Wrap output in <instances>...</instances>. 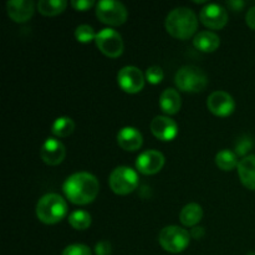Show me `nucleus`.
Returning <instances> with one entry per match:
<instances>
[{
  "label": "nucleus",
  "instance_id": "2",
  "mask_svg": "<svg viewBox=\"0 0 255 255\" xmlns=\"http://www.w3.org/2000/svg\"><path fill=\"white\" fill-rule=\"evenodd\" d=\"M198 27V19L189 7H176L166 17V29L177 39L186 40L193 36Z\"/></svg>",
  "mask_w": 255,
  "mask_h": 255
},
{
  "label": "nucleus",
  "instance_id": "4",
  "mask_svg": "<svg viewBox=\"0 0 255 255\" xmlns=\"http://www.w3.org/2000/svg\"><path fill=\"white\" fill-rule=\"evenodd\" d=\"M177 87L184 92H201L208 84L206 72L193 65L181 67L174 76Z\"/></svg>",
  "mask_w": 255,
  "mask_h": 255
},
{
  "label": "nucleus",
  "instance_id": "25",
  "mask_svg": "<svg viewBox=\"0 0 255 255\" xmlns=\"http://www.w3.org/2000/svg\"><path fill=\"white\" fill-rule=\"evenodd\" d=\"M75 37H76V40L79 42H84V44H86V42H90L92 41V40H95L96 34H95L94 31V27L90 26V25L87 24H82V25H79V26L76 27V30H75Z\"/></svg>",
  "mask_w": 255,
  "mask_h": 255
},
{
  "label": "nucleus",
  "instance_id": "31",
  "mask_svg": "<svg viewBox=\"0 0 255 255\" xmlns=\"http://www.w3.org/2000/svg\"><path fill=\"white\" fill-rule=\"evenodd\" d=\"M246 20L248 26L251 27V29L255 30V6L251 7V9L248 10V12H247L246 15Z\"/></svg>",
  "mask_w": 255,
  "mask_h": 255
},
{
  "label": "nucleus",
  "instance_id": "19",
  "mask_svg": "<svg viewBox=\"0 0 255 255\" xmlns=\"http://www.w3.org/2000/svg\"><path fill=\"white\" fill-rule=\"evenodd\" d=\"M193 45L196 49L203 52H213L221 45V39L212 31H201L194 36Z\"/></svg>",
  "mask_w": 255,
  "mask_h": 255
},
{
  "label": "nucleus",
  "instance_id": "13",
  "mask_svg": "<svg viewBox=\"0 0 255 255\" xmlns=\"http://www.w3.org/2000/svg\"><path fill=\"white\" fill-rule=\"evenodd\" d=\"M40 156L46 164L56 166L64 161L65 156H66V149H65L62 142L54 137H50L42 143L41 148H40Z\"/></svg>",
  "mask_w": 255,
  "mask_h": 255
},
{
  "label": "nucleus",
  "instance_id": "30",
  "mask_svg": "<svg viewBox=\"0 0 255 255\" xmlns=\"http://www.w3.org/2000/svg\"><path fill=\"white\" fill-rule=\"evenodd\" d=\"M95 2L92 0H72L71 5L76 10H80V11H85V10L90 9V7L94 5Z\"/></svg>",
  "mask_w": 255,
  "mask_h": 255
},
{
  "label": "nucleus",
  "instance_id": "32",
  "mask_svg": "<svg viewBox=\"0 0 255 255\" xmlns=\"http://www.w3.org/2000/svg\"><path fill=\"white\" fill-rule=\"evenodd\" d=\"M228 5L234 11H241L244 7V5H246V2L242 1V0H231V1H228Z\"/></svg>",
  "mask_w": 255,
  "mask_h": 255
},
{
  "label": "nucleus",
  "instance_id": "3",
  "mask_svg": "<svg viewBox=\"0 0 255 255\" xmlns=\"http://www.w3.org/2000/svg\"><path fill=\"white\" fill-rule=\"evenodd\" d=\"M67 214V203L60 194L47 193L36 204V216L45 224H55Z\"/></svg>",
  "mask_w": 255,
  "mask_h": 255
},
{
  "label": "nucleus",
  "instance_id": "7",
  "mask_svg": "<svg viewBox=\"0 0 255 255\" xmlns=\"http://www.w3.org/2000/svg\"><path fill=\"white\" fill-rule=\"evenodd\" d=\"M96 15L105 24L117 26L127 20V9L116 0H101L96 4Z\"/></svg>",
  "mask_w": 255,
  "mask_h": 255
},
{
  "label": "nucleus",
  "instance_id": "12",
  "mask_svg": "<svg viewBox=\"0 0 255 255\" xmlns=\"http://www.w3.org/2000/svg\"><path fill=\"white\" fill-rule=\"evenodd\" d=\"M164 166V156L159 151L154 149H148L144 151L137 157L136 168L141 172L142 174H154L162 169Z\"/></svg>",
  "mask_w": 255,
  "mask_h": 255
},
{
  "label": "nucleus",
  "instance_id": "28",
  "mask_svg": "<svg viewBox=\"0 0 255 255\" xmlns=\"http://www.w3.org/2000/svg\"><path fill=\"white\" fill-rule=\"evenodd\" d=\"M62 255H91V251L84 244H71L64 249Z\"/></svg>",
  "mask_w": 255,
  "mask_h": 255
},
{
  "label": "nucleus",
  "instance_id": "23",
  "mask_svg": "<svg viewBox=\"0 0 255 255\" xmlns=\"http://www.w3.org/2000/svg\"><path fill=\"white\" fill-rule=\"evenodd\" d=\"M75 124L70 117H59L51 126V131L57 137H67L74 132Z\"/></svg>",
  "mask_w": 255,
  "mask_h": 255
},
{
  "label": "nucleus",
  "instance_id": "6",
  "mask_svg": "<svg viewBox=\"0 0 255 255\" xmlns=\"http://www.w3.org/2000/svg\"><path fill=\"white\" fill-rule=\"evenodd\" d=\"M109 183L115 193L125 196V194L131 193L137 188L138 174L134 169L129 168V167L120 166L111 172Z\"/></svg>",
  "mask_w": 255,
  "mask_h": 255
},
{
  "label": "nucleus",
  "instance_id": "29",
  "mask_svg": "<svg viewBox=\"0 0 255 255\" xmlns=\"http://www.w3.org/2000/svg\"><path fill=\"white\" fill-rule=\"evenodd\" d=\"M95 252L97 255H110L111 254V244L106 241L100 242L95 247Z\"/></svg>",
  "mask_w": 255,
  "mask_h": 255
},
{
  "label": "nucleus",
  "instance_id": "20",
  "mask_svg": "<svg viewBox=\"0 0 255 255\" xmlns=\"http://www.w3.org/2000/svg\"><path fill=\"white\" fill-rule=\"evenodd\" d=\"M202 217H203V209L198 203L187 204L179 213V219L186 227H194L201 222Z\"/></svg>",
  "mask_w": 255,
  "mask_h": 255
},
{
  "label": "nucleus",
  "instance_id": "11",
  "mask_svg": "<svg viewBox=\"0 0 255 255\" xmlns=\"http://www.w3.org/2000/svg\"><path fill=\"white\" fill-rule=\"evenodd\" d=\"M199 19L209 29H222L228 22V11L219 4H208L201 10Z\"/></svg>",
  "mask_w": 255,
  "mask_h": 255
},
{
  "label": "nucleus",
  "instance_id": "10",
  "mask_svg": "<svg viewBox=\"0 0 255 255\" xmlns=\"http://www.w3.org/2000/svg\"><path fill=\"white\" fill-rule=\"evenodd\" d=\"M207 106L209 111L219 117H227L236 110L234 99L226 91H214L209 95L207 100Z\"/></svg>",
  "mask_w": 255,
  "mask_h": 255
},
{
  "label": "nucleus",
  "instance_id": "16",
  "mask_svg": "<svg viewBox=\"0 0 255 255\" xmlns=\"http://www.w3.org/2000/svg\"><path fill=\"white\" fill-rule=\"evenodd\" d=\"M117 142L125 151H137L143 143V137L134 127H124L117 133Z\"/></svg>",
  "mask_w": 255,
  "mask_h": 255
},
{
  "label": "nucleus",
  "instance_id": "17",
  "mask_svg": "<svg viewBox=\"0 0 255 255\" xmlns=\"http://www.w3.org/2000/svg\"><path fill=\"white\" fill-rule=\"evenodd\" d=\"M238 174L247 188L255 191V154H249L239 162Z\"/></svg>",
  "mask_w": 255,
  "mask_h": 255
},
{
  "label": "nucleus",
  "instance_id": "15",
  "mask_svg": "<svg viewBox=\"0 0 255 255\" xmlns=\"http://www.w3.org/2000/svg\"><path fill=\"white\" fill-rule=\"evenodd\" d=\"M35 5L31 0H10L6 2L7 15L16 22H25L34 15Z\"/></svg>",
  "mask_w": 255,
  "mask_h": 255
},
{
  "label": "nucleus",
  "instance_id": "24",
  "mask_svg": "<svg viewBox=\"0 0 255 255\" xmlns=\"http://www.w3.org/2000/svg\"><path fill=\"white\" fill-rule=\"evenodd\" d=\"M69 223L77 231H85L91 226V214L86 211H75L70 214Z\"/></svg>",
  "mask_w": 255,
  "mask_h": 255
},
{
  "label": "nucleus",
  "instance_id": "27",
  "mask_svg": "<svg viewBox=\"0 0 255 255\" xmlns=\"http://www.w3.org/2000/svg\"><path fill=\"white\" fill-rule=\"evenodd\" d=\"M163 70L159 66H151L146 70V80L149 84L157 85L163 80Z\"/></svg>",
  "mask_w": 255,
  "mask_h": 255
},
{
  "label": "nucleus",
  "instance_id": "33",
  "mask_svg": "<svg viewBox=\"0 0 255 255\" xmlns=\"http://www.w3.org/2000/svg\"><path fill=\"white\" fill-rule=\"evenodd\" d=\"M204 236V228L203 227H194L191 232V237L196 239H201Z\"/></svg>",
  "mask_w": 255,
  "mask_h": 255
},
{
  "label": "nucleus",
  "instance_id": "14",
  "mask_svg": "<svg viewBox=\"0 0 255 255\" xmlns=\"http://www.w3.org/2000/svg\"><path fill=\"white\" fill-rule=\"evenodd\" d=\"M151 131L161 141H172L178 133V126L169 117L156 116L151 122Z\"/></svg>",
  "mask_w": 255,
  "mask_h": 255
},
{
  "label": "nucleus",
  "instance_id": "21",
  "mask_svg": "<svg viewBox=\"0 0 255 255\" xmlns=\"http://www.w3.org/2000/svg\"><path fill=\"white\" fill-rule=\"evenodd\" d=\"M67 6L66 0H40L37 2V10L42 15L54 16L64 11Z\"/></svg>",
  "mask_w": 255,
  "mask_h": 255
},
{
  "label": "nucleus",
  "instance_id": "5",
  "mask_svg": "<svg viewBox=\"0 0 255 255\" xmlns=\"http://www.w3.org/2000/svg\"><path fill=\"white\" fill-rule=\"evenodd\" d=\"M158 242L162 248L169 253H181L191 242V234L188 231L178 226H168L161 231Z\"/></svg>",
  "mask_w": 255,
  "mask_h": 255
},
{
  "label": "nucleus",
  "instance_id": "18",
  "mask_svg": "<svg viewBox=\"0 0 255 255\" xmlns=\"http://www.w3.org/2000/svg\"><path fill=\"white\" fill-rule=\"evenodd\" d=\"M159 106L167 115H174L181 110V95L174 89H166L159 97Z\"/></svg>",
  "mask_w": 255,
  "mask_h": 255
},
{
  "label": "nucleus",
  "instance_id": "1",
  "mask_svg": "<svg viewBox=\"0 0 255 255\" xmlns=\"http://www.w3.org/2000/svg\"><path fill=\"white\" fill-rule=\"evenodd\" d=\"M62 191L71 203L85 206L96 199L100 183L94 174L89 172H77L67 177Z\"/></svg>",
  "mask_w": 255,
  "mask_h": 255
},
{
  "label": "nucleus",
  "instance_id": "26",
  "mask_svg": "<svg viewBox=\"0 0 255 255\" xmlns=\"http://www.w3.org/2000/svg\"><path fill=\"white\" fill-rule=\"evenodd\" d=\"M253 144L254 143H253V139H252V137L247 136V134L239 137V138L237 139L236 144H234L236 154L237 156H246V154L248 153L252 148H253Z\"/></svg>",
  "mask_w": 255,
  "mask_h": 255
},
{
  "label": "nucleus",
  "instance_id": "9",
  "mask_svg": "<svg viewBox=\"0 0 255 255\" xmlns=\"http://www.w3.org/2000/svg\"><path fill=\"white\" fill-rule=\"evenodd\" d=\"M144 76L141 70L136 66H125L117 74L120 87L127 94L139 92L144 86Z\"/></svg>",
  "mask_w": 255,
  "mask_h": 255
},
{
  "label": "nucleus",
  "instance_id": "8",
  "mask_svg": "<svg viewBox=\"0 0 255 255\" xmlns=\"http://www.w3.org/2000/svg\"><path fill=\"white\" fill-rule=\"evenodd\" d=\"M95 41H96L100 51L106 55V56L112 57V59L119 57L124 52V40H122L120 32H117L114 29L105 27V29L100 30L96 34Z\"/></svg>",
  "mask_w": 255,
  "mask_h": 255
},
{
  "label": "nucleus",
  "instance_id": "22",
  "mask_svg": "<svg viewBox=\"0 0 255 255\" xmlns=\"http://www.w3.org/2000/svg\"><path fill=\"white\" fill-rule=\"evenodd\" d=\"M216 163L223 171H232L236 167H238V159H237V154L234 152L229 151V149H222L217 153L216 156Z\"/></svg>",
  "mask_w": 255,
  "mask_h": 255
}]
</instances>
